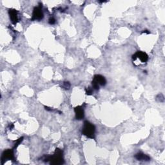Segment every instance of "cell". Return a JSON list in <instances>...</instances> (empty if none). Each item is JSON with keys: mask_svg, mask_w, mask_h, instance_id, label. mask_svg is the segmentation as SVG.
Wrapping results in <instances>:
<instances>
[{"mask_svg": "<svg viewBox=\"0 0 165 165\" xmlns=\"http://www.w3.org/2000/svg\"><path fill=\"white\" fill-rule=\"evenodd\" d=\"M132 58L134 60H136V59L140 60V61H141V63H146V62L148 60V55L141 51L137 52L133 55Z\"/></svg>", "mask_w": 165, "mask_h": 165, "instance_id": "cell-4", "label": "cell"}, {"mask_svg": "<svg viewBox=\"0 0 165 165\" xmlns=\"http://www.w3.org/2000/svg\"><path fill=\"white\" fill-rule=\"evenodd\" d=\"M14 159V152L12 150H6L3 152L1 157V163L3 164L5 161L13 160Z\"/></svg>", "mask_w": 165, "mask_h": 165, "instance_id": "cell-5", "label": "cell"}, {"mask_svg": "<svg viewBox=\"0 0 165 165\" xmlns=\"http://www.w3.org/2000/svg\"><path fill=\"white\" fill-rule=\"evenodd\" d=\"M43 18V13L41 9V6H37L34 9V11L32 13V20H41Z\"/></svg>", "mask_w": 165, "mask_h": 165, "instance_id": "cell-3", "label": "cell"}, {"mask_svg": "<svg viewBox=\"0 0 165 165\" xmlns=\"http://www.w3.org/2000/svg\"><path fill=\"white\" fill-rule=\"evenodd\" d=\"M62 87L66 89V90H68L70 87V84L69 83V82H64L63 85H62Z\"/></svg>", "mask_w": 165, "mask_h": 165, "instance_id": "cell-10", "label": "cell"}, {"mask_svg": "<svg viewBox=\"0 0 165 165\" xmlns=\"http://www.w3.org/2000/svg\"><path fill=\"white\" fill-rule=\"evenodd\" d=\"M9 16L11 22L16 25V24L18 22V11L15 9H10L9 11Z\"/></svg>", "mask_w": 165, "mask_h": 165, "instance_id": "cell-6", "label": "cell"}, {"mask_svg": "<svg viewBox=\"0 0 165 165\" xmlns=\"http://www.w3.org/2000/svg\"><path fill=\"white\" fill-rule=\"evenodd\" d=\"M23 139V137H22V138H19L18 141H17L16 143V144H15L14 148H17V147H18V146L19 145V144L22 142Z\"/></svg>", "mask_w": 165, "mask_h": 165, "instance_id": "cell-12", "label": "cell"}, {"mask_svg": "<svg viewBox=\"0 0 165 165\" xmlns=\"http://www.w3.org/2000/svg\"><path fill=\"white\" fill-rule=\"evenodd\" d=\"M45 161H50V164H63L64 161L63 159V152L59 149L56 148L55 151L54 155L52 156L47 157L44 159Z\"/></svg>", "mask_w": 165, "mask_h": 165, "instance_id": "cell-1", "label": "cell"}, {"mask_svg": "<svg viewBox=\"0 0 165 165\" xmlns=\"http://www.w3.org/2000/svg\"><path fill=\"white\" fill-rule=\"evenodd\" d=\"M157 100H159L160 102H163L164 101V96L163 94H159L157 95Z\"/></svg>", "mask_w": 165, "mask_h": 165, "instance_id": "cell-11", "label": "cell"}, {"mask_svg": "<svg viewBox=\"0 0 165 165\" xmlns=\"http://www.w3.org/2000/svg\"><path fill=\"white\" fill-rule=\"evenodd\" d=\"M93 81L95 82L99 86H105L106 83V79L101 75H95L94 77Z\"/></svg>", "mask_w": 165, "mask_h": 165, "instance_id": "cell-7", "label": "cell"}, {"mask_svg": "<svg viewBox=\"0 0 165 165\" xmlns=\"http://www.w3.org/2000/svg\"><path fill=\"white\" fill-rule=\"evenodd\" d=\"M86 94L88 95H91L92 94V89L90 87H88V88L86 89Z\"/></svg>", "mask_w": 165, "mask_h": 165, "instance_id": "cell-13", "label": "cell"}, {"mask_svg": "<svg viewBox=\"0 0 165 165\" xmlns=\"http://www.w3.org/2000/svg\"><path fill=\"white\" fill-rule=\"evenodd\" d=\"M55 23H56V20H55L54 18H52L49 19V23L50 24V25H54Z\"/></svg>", "mask_w": 165, "mask_h": 165, "instance_id": "cell-14", "label": "cell"}, {"mask_svg": "<svg viewBox=\"0 0 165 165\" xmlns=\"http://www.w3.org/2000/svg\"><path fill=\"white\" fill-rule=\"evenodd\" d=\"M135 158L138 161H150V158L146 154H144L143 153H138L135 156Z\"/></svg>", "mask_w": 165, "mask_h": 165, "instance_id": "cell-9", "label": "cell"}, {"mask_svg": "<svg viewBox=\"0 0 165 165\" xmlns=\"http://www.w3.org/2000/svg\"><path fill=\"white\" fill-rule=\"evenodd\" d=\"M74 111L75 113V118L77 119L81 120L84 118V110L81 106H76L74 109Z\"/></svg>", "mask_w": 165, "mask_h": 165, "instance_id": "cell-8", "label": "cell"}, {"mask_svg": "<svg viewBox=\"0 0 165 165\" xmlns=\"http://www.w3.org/2000/svg\"><path fill=\"white\" fill-rule=\"evenodd\" d=\"M95 126L90 123L88 121H86L84 122V125L83 128H82V133L87 136L88 138L93 139L94 138V135H95Z\"/></svg>", "mask_w": 165, "mask_h": 165, "instance_id": "cell-2", "label": "cell"}]
</instances>
